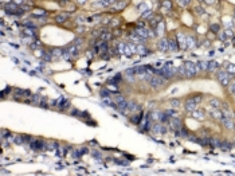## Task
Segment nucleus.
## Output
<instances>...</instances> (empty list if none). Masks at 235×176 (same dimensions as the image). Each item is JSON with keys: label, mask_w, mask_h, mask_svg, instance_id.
<instances>
[{"label": "nucleus", "mask_w": 235, "mask_h": 176, "mask_svg": "<svg viewBox=\"0 0 235 176\" xmlns=\"http://www.w3.org/2000/svg\"><path fill=\"white\" fill-rule=\"evenodd\" d=\"M215 78H216V81L220 83V86H223V88H226V89H227V86L230 85L231 79H233L231 76L226 70H218Z\"/></svg>", "instance_id": "nucleus-1"}, {"label": "nucleus", "mask_w": 235, "mask_h": 176, "mask_svg": "<svg viewBox=\"0 0 235 176\" xmlns=\"http://www.w3.org/2000/svg\"><path fill=\"white\" fill-rule=\"evenodd\" d=\"M167 83V79H164V78H161L160 76H152V78L149 81V86L152 89H160V88H163V86Z\"/></svg>", "instance_id": "nucleus-2"}, {"label": "nucleus", "mask_w": 235, "mask_h": 176, "mask_svg": "<svg viewBox=\"0 0 235 176\" xmlns=\"http://www.w3.org/2000/svg\"><path fill=\"white\" fill-rule=\"evenodd\" d=\"M207 116L208 118H211L212 121H216V122H219L220 120H222L223 117V113L220 109H216V108H210L207 110Z\"/></svg>", "instance_id": "nucleus-3"}, {"label": "nucleus", "mask_w": 235, "mask_h": 176, "mask_svg": "<svg viewBox=\"0 0 235 176\" xmlns=\"http://www.w3.org/2000/svg\"><path fill=\"white\" fill-rule=\"evenodd\" d=\"M183 105H184V110L187 112L188 114H190L191 112L195 110V109L197 108V103L195 102L194 98L191 97V96H188L187 98H185V100H184V103H183Z\"/></svg>", "instance_id": "nucleus-4"}, {"label": "nucleus", "mask_w": 235, "mask_h": 176, "mask_svg": "<svg viewBox=\"0 0 235 176\" xmlns=\"http://www.w3.org/2000/svg\"><path fill=\"white\" fill-rule=\"evenodd\" d=\"M180 47H179V43H177V38L176 35H171L169 38H168V51H171V53H176V51H179Z\"/></svg>", "instance_id": "nucleus-5"}, {"label": "nucleus", "mask_w": 235, "mask_h": 176, "mask_svg": "<svg viewBox=\"0 0 235 176\" xmlns=\"http://www.w3.org/2000/svg\"><path fill=\"white\" fill-rule=\"evenodd\" d=\"M219 122H220V125L226 129V131H234V125H235L234 118H227V117L223 116L222 120H220Z\"/></svg>", "instance_id": "nucleus-6"}, {"label": "nucleus", "mask_w": 235, "mask_h": 176, "mask_svg": "<svg viewBox=\"0 0 235 176\" xmlns=\"http://www.w3.org/2000/svg\"><path fill=\"white\" fill-rule=\"evenodd\" d=\"M190 116L194 117L195 120H204V118L207 117V112H206L203 108H196L195 110L191 112Z\"/></svg>", "instance_id": "nucleus-7"}, {"label": "nucleus", "mask_w": 235, "mask_h": 176, "mask_svg": "<svg viewBox=\"0 0 235 176\" xmlns=\"http://www.w3.org/2000/svg\"><path fill=\"white\" fill-rule=\"evenodd\" d=\"M152 132L154 134H164L167 132V126L163 122H154L153 126H152Z\"/></svg>", "instance_id": "nucleus-8"}, {"label": "nucleus", "mask_w": 235, "mask_h": 176, "mask_svg": "<svg viewBox=\"0 0 235 176\" xmlns=\"http://www.w3.org/2000/svg\"><path fill=\"white\" fill-rule=\"evenodd\" d=\"M157 48L163 53L168 51V38H160L159 43H157Z\"/></svg>", "instance_id": "nucleus-9"}, {"label": "nucleus", "mask_w": 235, "mask_h": 176, "mask_svg": "<svg viewBox=\"0 0 235 176\" xmlns=\"http://www.w3.org/2000/svg\"><path fill=\"white\" fill-rule=\"evenodd\" d=\"M137 53H139L140 55L145 57V55H148V54H151V50L147 48L145 43H137Z\"/></svg>", "instance_id": "nucleus-10"}, {"label": "nucleus", "mask_w": 235, "mask_h": 176, "mask_svg": "<svg viewBox=\"0 0 235 176\" xmlns=\"http://www.w3.org/2000/svg\"><path fill=\"white\" fill-rule=\"evenodd\" d=\"M185 38H187V47L188 48L196 47L197 40H196V38H195V35H192V34H187V35H185Z\"/></svg>", "instance_id": "nucleus-11"}, {"label": "nucleus", "mask_w": 235, "mask_h": 176, "mask_svg": "<svg viewBox=\"0 0 235 176\" xmlns=\"http://www.w3.org/2000/svg\"><path fill=\"white\" fill-rule=\"evenodd\" d=\"M129 121H130L132 124H134V125H140L142 121V113L141 112H139L137 114H133V116L129 117Z\"/></svg>", "instance_id": "nucleus-12"}, {"label": "nucleus", "mask_w": 235, "mask_h": 176, "mask_svg": "<svg viewBox=\"0 0 235 176\" xmlns=\"http://www.w3.org/2000/svg\"><path fill=\"white\" fill-rule=\"evenodd\" d=\"M208 105H210V108L220 109V106H222V101L218 100V98H215V97H211L210 100H208Z\"/></svg>", "instance_id": "nucleus-13"}, {"label": "nucleus", "mask_w": 235, "mask_h": 176, "mask_svg": "<svg viewBox=\"0 0 235 176\" xmlns=\"http://www.w3.org/2000/svg\"><path fill=\"white\" fill-rule=\"evenodd\" d=\"M128 109L129 112H140L141 110V105H139L134 101H128Z\"/></svg>", "instance_id": "nucleus-14"}, {"label": "nucleus", "mask_w": 235, "mask_h": 176, "mask_svg": "<svg viewBox=\"0 0 235 176\" xmlns=\"http://www.w3.org/2000/svg\"><path fill=\"white\" fill-rule=\"evenodd\" d=\"M169 105L172 109L177 110V109L182 108V100H179V98H172V100H169Z\"/></svg>", "instance_id": "nucleus-15"}, {"label": "nucleus", "mask_w": 235, "mask_h": 176, "mask_svg": "<svg viewBox=\"0 0 235 176\" xmlns=\"http://www.w3.org/2000/svg\"><path fill=\"white\" fill-rule=\"evenodd\" d=\"M218 67H219V65H218V62H215V60H210L207 65V73H212V71H216Z\"/></svg>", "instance_id": "nucleus-16"}, {"label": "nucleus", "mask_w": 235, "mask_h": 176, "mask_svg": "<svg viewBox=\"0 0 235 176\" xmlns=\"http://www.w3.org/2000/svg\"><path fill=\"white\" fill-rule=\"evenodd\" d=\"M227 91H228V94H230L231 97H234V98H235V79H234V78L231 79L230 85L227 86Z\"/></svg>", "instance_id": "nucleus-17"}, {"label": "nucleus", "mask_w": 235, "mask_h": 176, "mask_svg": "<svg viewBox=\"0 0 235 176\" xmlns=\"http://www.w3.org/2000/svg\"><path fill=\"white\" fill-rule=\"evenodd\" d=\"M111 98H113V101H114V103H116V105H118V103L124 102V101L127 100V98L122 96V94H114V96L111 97Z\"/></svg>", "instance_id": "nucleus-18"}, {"label": "nucleus", "mask_w": 235, "mask_h": 176, "mask_svg": "<svg viewBox=\"0 0 235 176\" xmlns=\"http://www.w3.org/2000/svg\"><path fill=\"white\" fill-rule=\"evenodd\" d=\"M67 16H69V14H66V12L63 14V12H62V14H59V15L55 16V20L58 23H66V20H67Z\"/></svg>", "instance_id": "nucleus-19"}, {"label": "nucleus", "mask_w": 235, "mask_h": 176, "mask_svg": "<svg viewBox=\"0 0 235 176\" xmlns=\"http://www.w3.org/2000/svg\"><path fill=\"white\" fill-rule=\"evenodd\" d=\"M191 97L194 98V101L197 103V105H200V103L203 102V98H204V96H203L202 93H196V94H192V96H191Z\"/></svg>", "instance_id": "nucleus-20"}, {"label": "nucleus", "mask_w": 235, "mask_h": 176, "mask_svg": "<svg viewBox=\"0 0 235 176\" xmlns=\"http://www.w3.org/2000/svg\"><path fill=\"white\" fill-rule=\"evenodd\" d=\"M220 148L224 149V151H230V149L233 148V144H230L227 140H222V143H220Z\"/></svg>", "instance_id": "nucleus-21"}, {"label": "nucleus", "mask_w": 235, "mask_h": 176, "mask_svg": "<svg viewBox=\"0 0 235 176\" xmlns=\"http://www.w3.org/2000/svg\"><path fill=\"white\" fill-rule=\"evenodd\" d=\"M226 71H227V73L231 76V78H234V77H235V65L227 63V69H226Z\"/></svg>", "instance_id": "nucleus-22"}, {"label": "nucleus", "mask_w": 235, "mask_h": 176, "mask_svg": "<svg viewBox=\"0 0 235 176\" xmlns=\"http://www.w3.org/2000/svg\"><path fill=\"white\" fill-rule=\"evenodd\" d=\"M120 23H121V20H120V19L113 18V19H110V22H109V26L113 27V28H116V27H118V26H120Z\"/></svg>", "instance_id": "nucleus-23"}, {"label": "nucleus", "mask_w": 235, "mask_h": 176, "mask_svg": "<svg viewBox=\"0 0 235 176\" xmlns=\"http://www.w3.org/2000/svg\"><path fill=\"white\" fill-rule=\"evenodd\" d=\"M23 26H26V27H28V28H36V24L32 20H24V22H23Z\"/></svg>", "instance_id": "nucleus-24"}, {"label": "nucleus", "mask_w": 235, "mask_h": 176, "mask_svg": "<svg viewBox=\"0 0 235 176\" xmlns=\"http://www.w3.org/2000/svg\"><path fill=\"white\" fill-rule=\"evenodd\" d=\"M210 28H211V31H214L215 34H219L220 32V26L216 24V23H215V24H211Z\"/></svg>", "instance_id": "nucleus-25"}, {"label": "nucleus", "mask_w": 235, "mask_h": 176, "mask_svg": "<svg viewBox=\"0 0 235 176\" xmlns=\"http://www.w3.org/2000/svg\"><path fill=\"white\" fill-rule=\"evenodd\" d=\"M101 96L108 97V98H111V97H110V93H109L108 89H101Z\"/></svg>", "instance_id": "nucleus-26"}, {"label": "nucleus", "mask_w": 235, "mask_h": 176, "mask_svg": "<svg viewBox=\"0 0 235 176\" xmlns=\"http://www.w3.org/2000/svg\"><path fill=\"white\" fill-rule=\"evenodd\" d=\"M163 7H165V8L172 7V2L171 0H164V2H163Z\"/></svg>", "instance_id": "nucleus-27"}, {"label": "nucleus", "mask_w": 235, "mask_h": 176, "mask_svg": "<svg viewBox=\"0 0 235 176\" xmlns=\"http://www.w3.org/2000/svg\"><path fill=\"white\" fill-rule=\"evenodd\" d=\"M82 42H84V39H82V38H77V39L73 42V45H75V46H78V47H79V46L82 45Z\"/></svg>", "instance_id": "nucleus-28"}, {"label": "nucleus", "mask_w": 235, "mask_h": 176, "mask_svg": "<svg viewBox=\"0 0 235 176\" xmlns=\"http://www.w3.org/2000/svg\"><path fill=\"white\" fill-rule=\"evenodd\" d=\"M11 2H12L14 4H16V5H23V4H24V0H11Z\"/></svg>", "instance_id": "nucleus-29"}, {"label": "nucleus", "mask_w": 235, "mask_h": 176, "mask_svg": "<svg viewBox=\"0 0 235 176\" xmlns=\"http://www.w3.org/2000/svg\"><path fill=\"white\" fill-rule=\"evenodd\" d=\"M219 39L220 40H226V39H227V35H226V32H219Z\"/></svg>", "instance_id": "nucleus-30"}, {"label": "nucleus", "mask_w": 235, "mask_h": 176, "mask_svg": "<svg viewBox=\"0 0 235 176\" xmlns=\"http://www.w3.org/2000/svg\"><path fill=\"white\" fill-rule=\"evenodd\" d=\"M204 3L208 5H214L215 3H216V0H204Z\"/></svg>", "instance_id": "nucleus-31"}, {"label": "nucleus", "mask_w": 235, "mask_h": 176, "mask_svg": "<svg viewBox=\"0 0 235 176\" xmlns=\"http://www.w3.org/2000/svg\"><path fill=\"white\" fill-rule=\"evenodd\" d=\"M113 36H121V31H120V30H114Z\"/></svg>", "instance_id": "nucleus-32"}, {"label": "nucleus", "mask_w": 235, "mask_h": 176, "mask_svg": "<svg viewBox=\"0 0 235 176\" xmlns=\"http://www.w3.org/2000/svg\"><path fill=\"white\" fill-rule=\"evenodd\" d=\"M62 106H63V101H62V105L59 106V108L62 109ZM65 106H70V101H67V100H66V101H65Z\"/></svg>", "instance_id": "nucleus-33"}, {"label": "nucleus", "mask_w": 235, "mask_h": 176, "mask_svg": "<svg viewBox=\"0 0 235 176\" xmlns=\"http://www.w3.org/2000/svg\"><path fill=\"white\" fill-rule=\"evenodd\" d=\"M77 31H78V32L81 34L82 31H85V27H78V28H77Z\"/></svg>", "instance_id": "nucleus-34"}, {"label": "nucleus", "mask_w": 235, "mask_h": 176, "mask_svg": "<svg viewBox=\"0 0 235 176\" xmlns=\"http://www.w3.org/2000/svg\"><path fill=\"white\" fill-rule=\"evenodd\" d=\"M233 26L235 27V10H234V18H233Z\"/></svg>", "instance_id": "nucleus-35"}, {"label": "nucleus", "mask_w": 235, "mask_h": 176, "mask_svg": "<svg viewBox=\"0 0 235 176\" xmlns=\"http://www.w3.org/2000/svg\"><path fill=\"white\" fill-rule=\"evenodd\" d=\"M233 132H234V134H235V125H234V131Z\"/></svg>", "instance_id": "nucleus-36"}, {"label": "nucleus", "mask_w": 235, "mask_h": 176, "mask_svg": "<svg viewBox=\"0 0 235 176\" xmlns=\"http://www.w3.org/2000/svg\"><path fill=\"white\" fill-rule=\"evenodd\" d=\"M197 2H200V3H202V2H204V0H197Z\"/></svg>", "instance_id": "nucleus-37"}]
</instances>
